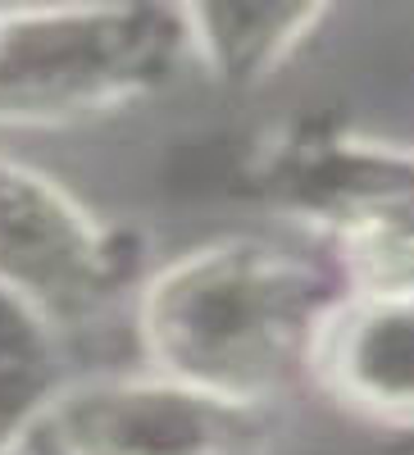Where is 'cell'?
<instances>
[{"label":"cell","instance_id":"3","mask_svg":"<svg viewBox=\"0 0 414 455\" xmlns=\"http://www.w3.org/2000/svg\"><path fill=\"white\" fill-rule=\"evenodd\" d=\"M119 278L115 242L55 182L0 160V296L42 319H83Z\"/></svg>","mask_w":414,"mask_h":455},{"label":"cell","instance_id":"1","mask_svg":"<svg viewBox=\"0 0 414 455\" xmlns=\"http://www.w3.org/2000/svg\"><path fill=\"white\" fill-rule=\"evenodd\" d=\"M296 332V278L255 246L196 251L141 296V341L155 369L223 401L265 392L291 364Z\"/></svg>","mask_w":414,"mask_h":455},{"label":"cell","instance_id":"6","mask_svg":"<svg viewBox=\"0 0 414 455\" xmlns=\"http://www.w3.org/2000/svg\"><path fill=\"white\" fill-rule=\"evenodd\" d=\"M51 401V351L28 310L0 296V451Z\"/></svg>","mask_w":414,"mask_h":455},{"label":"cell","instance_id":"5","mask_svg":"<svg viewBox=\"0 0 414 455\" xmlns=\"http://www.w3.org/2000/svg\"><path fill=\"white\" fill-rule=\"evenodd\" d=\"M319 364L360 405L414 410V300H364L332 319Z\"/></svg>","mask_w":414,"mask_h":455},{"label":"cell","instance_id":"2","mask_svg":"<svg viewBox=\"0 0 414 455\" xmlns=\"http://www.w3.org/2000/svg\"><path fill=\"white\" fill-rule=\"evenodd\" d=\"M187 46L169 10H0V119H73L150 92Z\"/></svg>","mask_w":414,"mask_h":455},{"label":"cell","instance_id":"4","mask_svg":"<svg viewBox=\"0 0 414 455\" xmlns=\"http://www.w3.org/2000/svg\"><path fill=\"white\" fill-rule=\"evenodd\" d=\"M51 437L64 455H246L255 419L246 401L178 378H109L51 401Z\"/></svg>","mask_w":414,"mask_h":455}]
</instances>
